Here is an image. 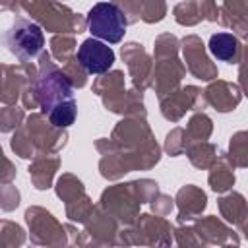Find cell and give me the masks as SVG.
Wrapping results in <instances>:
<instances>
[{"label":"cell","instance_id":"277c9868","mask_svg":"<svg viewBox=\"0 0 248 248\" xmlns=\"http://www.w3.org/2000/svg\"><path fill=\"white\" fill-rule=\"evenodd\" d=\"M78 60L87 74H105L114 64V52L108 45L93 39H85L78 50Z\"/></svg>","mask_w":248,"mask_h":248},{"label":"cell","instance_id":"6da1fadb","mask_svg":"<svg viewBox=\"0 0 248 248\" xmlns=\"http://www.w3.org/2000/svg\"><path fill=\"white\" fill-rule=\"evenodd\" d=\"M35 97L54 126L68 128L74 124L78 105L74 99L72 83L62 72L56 68L43 70L35 85Z\"/></svg>","mask_w":248,"mask_h":248},{"label":"cell","instance_id":"7a4b0ae2","mask_svg":"<svg viewBox=\"0 0 248 248\" xmlns=\"http://www.w3.org/2000/svg\"><path fill=\"white\" fill-rule=\"evenodd\" d=\"M126 17L112 2H99L87 14V27L93 37L107 43H120L126 33Z\"/></svg>","mask_w":248,"mask_h":248},{"label":"cell","instance_id":"5b68a950","mask_svg":"<svg viewBox=\"0 0 248 248\" xmlns=\"http://www.w3.org/2000/svg\"><path fill=\"white\" fill-rule=\"evenodd\" d=\"M209 50L217 60L234 62L240 52V45L234 35L231 33H217L209 39Z\"/></svg>","mask_w":248,"mask_h":248},{"label":"cell","instance_id":"3957f363","mask_svg":"<svg viewBox=\"0 0 248 248\" xmlns=\"http://www.w3.org/2000/svg\"><path fill=\"white\" fill-rule=\"evenodd\" d=\"M43 45H45V37L37 23L19 19L8 33V46L21 60L35 58L43 50Z\"/></svg>","mask_w":248,"mask_h":248}]
</instances>
